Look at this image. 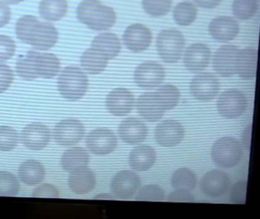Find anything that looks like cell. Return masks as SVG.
Listing matches in <instances>:
<instances>
[{
	"label": "cell",
	"mask_w": 260,
	"mask_h": 219,
	"mask_svg": "<svg viewBox=\"0 0 260 219\" xmlns=\"http://www.w3.org/2000/svg\"><path fill=\"white\" fill-rule=\"evenodd\" d=\"M60 68V59L56 55L36 50H30L25 56H21L16 63L18 75L25 80L52 79L58 74Z\"/></svg>",
	"instance_id": "2"
},
{
	"label": "cell",
	"mask_w": 260,
	"mask_h": 219,
	"mask_svg": "<svg viewBox=\"0 0 260 219\" xmlns=\"http://www.w3.org/2000/svg\"><path fill=\"white\" fill-rule=\"evenodd\" d=\"M185 129L179 122L167 120L161 122L155 129L154 136L156 142L164 147H173L183 139Z\"/></svg>",
	"instance_id": "13"
},
{
	"label": "cell",
	"mask_w": 260,
	"mask_h": 219,
	"mask_svg": "<svg viewBox=\"0 0 260 219\" xmlns=\"http://www.w3.org/2000/svg\"><path fill=\"white\" fill-rule=\"evenodd\" d=\"M34 197L57 198L59 196V191L57 187L51 184H45L35 189L32 193Z\"/></svg>",
	"instance_id": "42"
},
{
	"label": "cell",
	"mask_w": 260,
	"mask_h": 219,
	"mask_svg": "<svg viewBox=\"0 0 260 219\" xmlns=\"http://www.w3.org/2000/svg\"><path fill=\"white\" fill-rule=\"evenodd\" d=\"M165 78V70L162 65L154 61H146L135 69L134 79L141 88L150 89L159 86Z\"/></svg>",
	"instance_id": "8"
},
{
	"label": "cell",
	"mask_w": 260,
	"mask_h": 219,
	"mask_svg": "<svg viewBox=\"0 0 260 219\" xmlns=\"http://www.w3.org/2000/svg\"><path fill=\"white\" fill-rule=\"evenodd\" d=\"M171 184L173 188L182 189L188 191L194 190L197 184V177L196 173L186 167L177 169L173 173Z\"/></svg>",
	"instance_id": "31"
},
{
	"label": "cell",
	"mask_w": 260,
	"mask_h": 219,
	"mask_svg": "<svg viewBox=\"0 0 260 219\" xmlns=\"http://www.w3.org/2000/svg\"><path fill=\"white\" fill-rule=\"evenodd\" d=\"M135 97L126 88H115L111 91L106 99V107L114 116L122 117L127 115L133 109Z\"/></svg>",
	"instance_id": "18"
},
{
	"label": "cell",
	"mask_w": 260,
	"mask_h": 219,
	"mask_svg": "<svg viewBox=\"0 0 260 219\" xmlns=\"http://www.w3.org/2000/svg\"><path fill=\"white\" fill-rule=\"evenodd\" d=\"M136 106L140 115L149 122L160 120L166 111L155 92H147L140 96L137 100Z\"/></svg>",
	"instance_id": "22"
},
{
	"label": "cell",
	"mask_w": 260,
	"mask_h": 219,
	"mask_svg": "<svg viewBox=\"0 0 260 219\" xmlns=\"http://www.w3.org/2000/svg\"><path fill=\"white\" fill-rule=\"evenodd\" d=\"M165 197L164 190L156 184L145 186L138 192L135 199L138 201H162Z\"/></svg>",
	"instance_id": "38"
},
{
	"label": "cell",
	"mask_w": 260,
	"mask_h": 219,
	"mask_svg": "<svg viewBox=\"0 0 260 219\" xmlns=\"http://www.w3.org/2000/svg\"><path fill=\"white\" fill-rule=\"evenodd\" d=\"M4 1H5L6 3H8V4L15 5L22 3L24 0H4Z\"/></svg>",
	"instance_id": "47"
},
{
	"label": "cell",
	"mask_w": 260,
	"mask_h": 219,
	"mask_svg": "<svg viewBox=\"0 0 260 219\" xmlns=\"http://www.w3.org/2000/svg\"><path fill=\"white\" fill-rule=\"evenodd\" d=\"M19 135L13 128L10 126H0V151L10 152L17 145Z\"/></svg>",
	"instance_id": "36"
},
{
	"label": "cell",
	"mask_w": 260,
	"mask_h": 219,
	"mask_svg": "<svg viewBox=\"0 0 260 219\" xmlns=\"http://www.w3.org/2000/svg\"><path fill=\"white\" fill-rule=\"evenodd\" d=\"M21 139L28 149L42 150L50 142L51 131L48 126L42 123H31L22 131Z\"/></svg>",
	"instance_id": "17"
},
{
	"label": "cell",
	"mask_w": 260,
	"mask_h": 219,
	"mask_svg": "<svg viewBox=\"0 0 260 219\" xmlns=\"http://www.w3.org/2000/svg\"><path fill=\"white\" fill-rule=\"evenodd\" d=\"M11 19L10 8L4 2L0 1V27H4Z\"/></svg>",
	"instance_id": "44"
},
{
	"label": "cell",
	"mask_w": 260,
	"mask_h": 219,
	"mask_svg": "<svg viewBox=\"0 0 260 219\" xmlns=\"http://www.w3.org/2000/svg\"><path fill=\"white\" fill-rule=\"evenodd\" d=\"M156 154L150 145L143 144L135 148L129 155V164L133 170L145 171L154 164Z\"/></svg>",
	"instance_id": "25"
},
{
	"label": "cell",
	"mask_w": 260,
	"mask_h": 219,
	"mask_svg": "<svg viewBox=\"0 0 260 219\" xmlns=\"http://www.w3.org/2000/svg\"><path fill=\"white\" fill-rule=\"evenodd\" d=\"M85 128L80 120L68 119L57 123L54 128V137L60 145L72 146L83 139Z\"/></svg>",
	"instance_id": "10"
},
{
	"label": "cell",
	"mask_w": 260,
	"mask_h": 219,
	"mask_svg": "<svg viewBox=\"0 0 260 219\" xmlns=\"http://www.w3.org/2000/svg\"><path fill=\"white\" fill-rule=\"evenodd\" d=\"M20 185L17 177L10 172L0 171V196H14L19 193Z\"/></svg>",
	"instance_id": "35"
},
{
	"label": "cell",
	"mask_w": 260,
	"mask_h": 219,
	"mask_svg": "<svg viewBox=\"0 0 260 219\" xmlns=\"http://www.w3.org/2000/svg\"><path fill=\"white\" fill-rule=\"evenodd\" d=\"M16 52V44L10 36L0 35V62L11 59Z\"/></svg>",
	"instance_id": "39"
},
{
	"label": "cell",
	"mask_w": 260,
	"mask_h": 219,
	"mask_svg": "<svg viewBox=\"0 0 260 219\" xmlns=\"http://www.w3.org/2000/svg\"><path fill=\"white\" fill-rule=\"evenodd\" d=\"M230 186L228 175L223 170H210L201 179L200 188L202 193L211 198L219 197L228 191Z\"/></svg>",
	"instance_id": "16"
},
{
	"label": "cell",
	"mask_w": 260,
	"mask_h": 219,
	"mask_svg": "<svg viewBox=\"0 0 260 219\" xmlns=\"http://www.w3.org/2000/svg\"><path fill=\"white\" fill-rule=\"evenodd\" d=\"M248 106L247 98L242 91L234 88L223 91L217 103L219 114L226 119H236L244 114Z\"/></svg>",
	"instance_id": "7"
},
{
	"label": "cell",
	"mask_w": 260,
	"mask_h": 219,
	"mask_svg": "<svg viewBox=\"0 0 260 219\" xmlns=\"http://www.w3.org/2000/svg\"><path fill=\"white\" fill-rule=\"evenodd\" d=\"M96 179L94 172L87 167L71 172L69 187L74 193L85 195L95 188Z\"/></svg>",
	"instance_id": "24"
},
{
	"label": "cell",
	"mask_w": 260,
	"mask_h": 219,
	"mask_svg": "<svg viewBox=\"0 0 260 219\" xmlns=\"http://www.w3.org/2000/svg\"><path fill=\"white\" fill-rule=\"evenodd\" d=\"M208 30L214 39L220 42H228L237 36L240 31V26L231 17L220 16L211 21Z\"/></svg>",
	"instance_id": "20"
},
{
	"label": "cell",
	"mask_w": 260,
	"mask_h": 219,
	"mask_svg": "<svg viewBox=\"0 0 260 219\" xmlns=\"http://www.w3.org/2000/svg\"><path fill=\"white\" fill-rule=\"evenodd\" d=\"M171 5V0H142L145 12L154 17L167 15L170 12Z\"/></svg>",
	"instance_id": "37"
},
{
	"label": "cell",
	"mask_w": 260,
	"mask_h": 219,
	"mask_svg": "<svg viewBox=\"0 0 260 219\" xmlns=\"http://www.w3.org/2000/svg\"><path fill=\"white\" fill-rule=\"evenodd\" d=\"M196 4L204 9H213L220 4L221 0H194Z\"/></svg>",
	"instance_id": "46"
},
{
	"label": "cell",
	"mask_w": 260,
	"mask_h": 219,
	"mask_svg": "<svg viewBox=\"0 0 260 219\" xmlns=\"http://www.w3.org/2000/svg\"><path fill=\"white\" fill-rule=\"evenodd\" d=\"M17 38L40 50H48L57 44L58 32L49 22H42L33 15H24L16 25Z\"/></svg>",
	"instance_id": "1"
},
{
	"label": "cell",
	"mask_w": 260,
	"mask_h": 219,
	"mask_svg": "<svg viewBox=\"0 0 260 219\" xmlns=\"http://www.w3.org/2000/svg\"><path fill=\"white\" fill-rule=\"evenodd\" d=\"M197 12V8L192 3L182 2L175 7L173 10V18L179 25H190L196 20Z\"/></svg>",
	"instance_id": "33"
},
{
	"label": "cell",
	"mask_w": 260,
	"mask_h": 219,
	"mask_svg": "<svg viewBox=\"0 0 260 219\" xmlns=\"http://www.w3.org/2000/svg\"><path fill=\"white\" fill-rule=\"evenodd\" d=\"M211 60V50L203 44H194L185 50L184 64L187 69L199 72L205 69Z\"/></svg>",
	"instance_id": "19"
},
{
	"label": "cell",
	"mask_w": 260,
	"mask_h": 219,
	"mask_svg": "<svg viewBox=\"0 0 260 219\" xmlns=\"http://www.w3.org/2000/svg\"><path fill=\"white\" fill-rule=\"evenodd\" d=\"M141 179L135 172L121 170L112 178L111 191L118 199H132L141 187Z\"/></svg>",
	"instance_id": "9"
},
{
	"label": "cell",
	"mask_w": 260,
	"mask_h": 219,
	"mask_svg": "<svg viewBox=\"0 0 260 219\" xmlns=\"http://www.w3.org/2000/svg\"><path fill=\"white\" fill-rule=\"evenodd\" d=\"M19 176L21 181L26 185H38L45 179V167L39 161L28 160L19 167Z\"/></svg>",
	"instance_id": "27"
},
{
	"label": "cell",
	"mask_w": 260,
	"mask_h": 219,
	"mask_svg": "<svg viewBox=\"0 0 260 219\" xmlns=\"http://www.w3.org/2000/svg\"><path fill=\"white\" fill-rule=\"evenodd\" d=\"M109 59L96 49H87L80 58L82 67L91 75H98L106 69Z\"/></svg>",
	"instance_id": "28"
},
{
	"label": "cell",
	"mask_w": 260,
	"mask_h": 219,
	"mask_svg": "<svg viewBox=\"0 0 260 219\" xmlns=\"http://www.w3.org/2000/svg\"><path fill=\"white\" fill-rule=\"evenodd\" d=\"M91 47L101 52L110 60L119 54L121 45L119 38L116 34L106 32L97 35L94 38Z\"/></svg>",
	"instance_id": "26"
},
{
	"label": "cell",
	"mask_w": 260,
	"mask_h": 219,
	"mask_svg": "<svg viewBox=\"0 0 260 219\" xmlns=\"http://www.w3.org/2000/svg\"><path fill=\"white\" fill-rule=\"evenodd\" d=\"M123 41L129 50L134 53H141L150 47L152 41L151 31L143 24H132L126 28Z\"/></svg>",
	"instance_id": "15"
},
{
	"label": "cell",
	"mask_w": 260,
	"mask_h": 219,
	"mask_svg": "<svg viewBox=\"0 0 260 219\" xmlns=\"http://www.w3.org/2000/svg\"><path fill=\"white\" fill-rule=\"evenodd\" d=\"M239 48L234 45H223L214 53L213 66L219 76L231 77L236 74Z\"/></svg>",
	"instance_id": "14"
},
{
	"label": "cell",
	"mask_w": 260,
	"mask_h": 219,
	"mask_svg": "<svg viewBox=\"0 0 260 219\" xmlns=\"http://www.w3.org/2000/svg\"><path fill=\"white\" fill-rule=\"evenodd\" d=\"M251 137H252V124H249V126H246L242 134V144L246 149H249L250 148Z\"/></svg>",
	"instance_id": "45"
},
{
	"label": "cell",
	"mask_w": 260,
	"mask_h": 219,
	"mask_svg": "<svg viewBox=\"0 0 260 219\" xmlns=\"http://www.w3.org/2000/svg\"><path fill=\"white\" fill-rule=\"evenodd\" d=\"M80 22L93 30H107L115 24L116 14L99 0H83L77 10Z\"/></svg>",
	"instance_id": "3"
},
{
	"label": "cell",
	"mask_w": 260,
	"mask_h": 219,
	"mask_svg": "<svg viewBox=\"0 0 260 219\" xmlns=\"http://www.w3.org/2000/svg\"><path fill=\"white\" fill-rule=\"evenodd\" d=\"M219 88L220 85L217 78L209 72L197 75L190 83L191 95L202 101H210L215 98Z\"/></svg>",
	"instance_id": "12"
},
{
	"label": "cell",
	"mask_w": 260,
	"mask_h": 219,
	"mask_svg": "<svg viewBox=\"0 0 260 219\" xmlns=\"http://www.w3.org/2000/svg\"><path fill=\"white\" fill-rule=\"evenodd\" d=\"M211 155L217 166L231 168L240 163L243 156V146L234 137H222L213 144Z\"/></svg>",
	"instance_id": "5"
},
{
	"label": "cell",
	"mask_w": 260,
	"mask_h": 219,
	"mask_svg": "<svg viewBox=\"0 0 260 219\" xmlns=\"http://www.w3.org/2000/svg\"><path fill=\"white\" fill-rule=\"evenodd\" d=\"M14 79V72L9 65L0 64V93L10 88Z\"/></svg>",
	"instance_id": "41"
},
{
	"label": "cell",
	"mask_w": 260,
	"mask_h": 219,
	"mask_svg": "<svg viewBox=\"0 0 260 219\" xmlns=\"http://www.w3.org/2000/svg\"><path fill=\"white\" fill-rule=\"evenodd\" d=\"M258 50L246 47L239 50L236 64V74L244 79H253L256 74Z\"/></svg>",
	"instance_id": "23"
},
{
	"label": "cell",
	"mask_w": 260,
	"mask_h": 219,
	"mask_svg": "<svg viewBox=\"0 0 260 219\" xmlns=\"http://www.w3.org/2000/svg\"><path fill=\"white\" fill-rule=\"evenodd\" d=\"M185 47L183 34L175 29L164 30L158 35L156 48L161 59L167 63H175L180 59Z\"/></svg>",
	"instance_id": "6"
},
{
	"label": "cell",
	"mask_w": 260,
	"mask_h": 219,
	"mask_svg": "<svg viewBox=\"0 0 260 219\" xmlns=\"http://www.w3.org/2000/svg\"><path fill=\"white\" fill-rule=\"evenodd\" d=\"M89 156L87 151L83 148L75 147L68 149L61 158V166L63 170L73 172L87 167Z\"/></svg>",
	"instance_id": "29"
},
{
	"label": "cell",
	"mask_w": 260,
	"mask_h": 219,
	"mask_svg": "<svg viewBox=\"0 0 260 219\" xmlns=\"http://www.w3.org/2000/svg\"><path fill=\"white\" fill-rule=\"evenodd\" d=\"M257 0H234L233 13L242 21L250 19L257 11Z\"/></svg>",
	"instance_id": "34"
},
{
	"label": "cell",
	"mask_w": 260,
	"mask_h": 219,
	"mask_svg": "<svg viewBox=\"0 0 260 219\" xmlns=\"http://www.w3.org/2000/svg\"><path fill=\"white\" fill-rule=\"evenodd\" d=\"M155 94L165 111H170L176 107L180 99L179 90L170 84L159 87Z\"/></svg>",
	"instance_id": "32"
},
{
	"label": "cell",
	"mask_w": 260,
	"mask_h": 219,
	"mask_svg": "<svg viewBox=\"0 0 260 219\" xmlns=\"http://www.w3.org/2000/svg\"><path fill=\"white\" fill-rule=\"evenodd\" d=\"M247 182L239 181L233 186L231 190V200L236 204H244L246 202Z\"/></svg>",
	"instance_id": "40"
},
{
	"label": "cell",
	"mask_w": 260,
	"mask_h": 219,
	"mask_svg": "<svg viewBox=\"0 0 260 219\" xmlns=\"http://www.w3.org/2000/svg\"><path fill=\"white\" fill-rule=\"evenodd\" d=\"M171 1H172V0H171Z\"/></svg>",
	"instance_id": "48"
},
{
	"label": "cell",
	"mask_w": 260,
	"mask_h": 219,
	"mask_svg": "<svg viewBox=\"0 0 260 219\" xmlns=\"http://www.w3.org/2000/svg\"><path fill=\"white\" fill-rule=\"evenodd\" d=\"M68 10L67 0H42L39 4V14L47 21H60L67 15Z\"/></svg>",
	"instance_id": "30"
},
{
	"label": "cell",
	"mask_w": 260,
	"mask_h": 219,
	"mask_svg": "<svg viewBox=\"0 0 260 219\" xmlns=\"http://www.w3.org/2000/svg\"><path fill=\"white\" fill-rule=\"evenodd\" d=\"M118 135L124 142L138 144L144 141L147 137V126L138 119L127 118L120 124Z\"/></svg>",
	"instance_id": "21"
},
{
	"label": "cell",
	"mask_w": 260,
	"mask_h": 219,
	"mask_svg": "<svg viewBox=\"0 0 260 219\" xmlns=\"http://www.w3.org/2000/svg\"><path fill=\"white\" fill-rule=\"evenodd\" d=\"M57 85L59 92L65 99L76 101L86 94L88 78L79 67L68 66L60 73Z\"/></svg>",
	"instance_id": "4"
},
{
	"label": "cell",
	"mask_w": 260,
	"mask_h": 219,
	"mask_svg": "<svg viewBox=\"0 0 260 219\" xmlns=\"http://www.w3.org/2000/svg\"><path fill=\"white\" fill-rule=\"evenodd\" d=\"M167 200L169 202H194V198L190 191L182 189H177L169 195Z\"/></svg>",
	"instance_id": "43"
},
{
	"label": "cell",
	"mask_w": 260,
	"mask_h": 219,
	"mask_svg": "<svg viewBox=\"0 0 260 219\" xmlns=\"http://www.w3.org/2000/svg\"><path fill=\"white\" fill-rule=\"evenodd\" d=\"M86 142L88 149L92 153L96 155H106L115 151L118 140L115 133L110 129L99 128L88 134Z\"/></svg>",
	"instance_id": "11"
}]
</instances>
